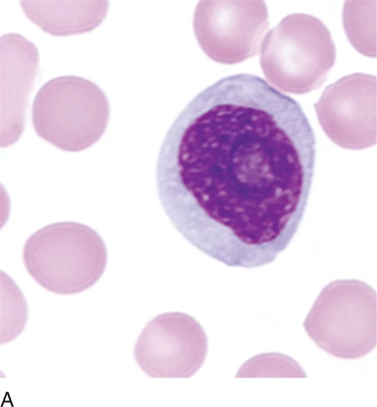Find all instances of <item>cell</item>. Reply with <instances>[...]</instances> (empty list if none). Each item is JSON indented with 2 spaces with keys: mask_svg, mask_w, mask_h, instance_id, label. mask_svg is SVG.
<instances>
[{
  "mask_svg": "<svg viewBox=\"0 0 377 407\" xmlns=\"http://www.w3.org/2000/svg\"><path fill=\"white\" fill-rule=\"evenodd\" d=\"M316 139L301 106L262 78H221L167 131L156 183L171 222L190 243L231 262L283 251L305 214Z\"/></svg>",
  "mask_w": 377,
  "mask_h": 407,
  "instance_id": "6da1fadb",
  "label": "cell"
},
{
  "mask_svg": "<svg viewBox=\"0 0 377 407\" xmlns=\"http://www.w3.org/2000/svg\"><path fill=\"white\" fill-rule=\"evenodd\" d=\"M24 266L42 287L72 295L93 286L104 273L106 245L91 227L75 221L47 225L31 235L23 251Z\"/></svg>",
  "mask_w": 377,
  "mask_h": 407,
  "instance_id": "7a4b0ae2",
  "label": "cell"
},
{
  "mask_svg": "<svg viewBox=\"0 0 377 407\" xmlns=\"http://www.w3.org/2000/svg\"><path fill=\"white\" fill-rule=\"evenodd\" d=\"M260 66L268 80L280 89L303 94L320 88L336 56L326 25L316 17L289 15L268 31L260 48Z\"/></svg>",
  "mask_w": 377,
  "mask_h": 407,
  "instance_id": "3957f363",
  "label": "cell"
},
{
  "mask_svg": "<svg viewBox=\"0 0 377 407\" xmlns=\"http://www.w3.org/2000/svg\"><path fill=\"white\" fill-rule=\"evenodd\" d=\"M33 128L38 136L68 152L85 150L96 143L109 124L110 105L96 84L76 76L46 82L32 105Z\"/></svg>",
  "mask_w": 377,
  "mask_h": 407,
  "instance_id": "277c9868",
  "label": "cell"
},
{
  "mask_svg": "<svg viewBox=\"0 0 377 407\" xmlns=\"http://www.w3.org/2000/svg\"><path fill=\"white\" fill-rule=\"evenodd\" d=\"M376 291L357 279L333 281L315 300L303 323L317 345L336 358L353 360L377 343Z\"/></svg>",
  "mask_w": 377,
  "mask_h": 407,
  "instance_id": "5b68a950",
  "label": "cell"
},
{
  "mask_svg": "<svg viewBox=\"0 0 377 407\" xmlns=\"http://www.w3.org/2000/svg\"><path fill=\"white\" fill-rule=\"evenodd\" d=\"M193 30L204 53L214 62L235 64L256 55L269 26L262 1H201Z\"/></svg>",
  "mask_w": 377,
  "mask_h": 407,
  "instance_id": "8992f818",
  "label": "cell"
},
{
  "mask_svg": "<svg viewBox=\"0 0 377 407\" xmlns=\"http://www.w3.org/2000/svg\"><path fill=\"white\" fill-rule=\"evenodd\" d=\"M207 350L206 334L195 319L181 312H168L147 323L134 356L150 377L189 378L202 366Z\"/></svg>",
  "mask_w": 377,
  "mask_h": 407,
  "instance_id": "52a82bcc",
  "label": "cell"
},
{
  "mask_svg": "<svg viewBox=\"0 0 377 407\" xmlns=\"http://www.w3.org/2000/svg\"><path fill=\"white\" fill-rule=\"evenodd\" d=\"M376 78L355 73L329 85L314 104L325 133L337 145L361 150L376 143Z\"/></svg>",
  "mask_w": 377,
  "mask_h": 407,
  "instance_id": "ba28073f",
  "label": "cell"
},
{
  "mask_svg": "<svg viewBox=\"0 0 377 407\" xmlns=\"http://www.w3.org/2000/svg\"><path fill=\"white\" fill-rule=\"evenodd\" d=\"M0 45L1 111L5 124L3 136L10 132L2 144L5 147L16 142L24 130L39 55L34 44L19 34L2 35Z\"/></svg>",
  "mask_w": 377,
  "mask_h": 407,
  "instance_id": "9c48e42d",
  "label": "cell"
},
{
  "mask_svg": "<svg viewBox=\"0 0 377 407\" xmlns=\"http://www.w3.org/2000/svg\"><path fill=\"white\" fill-rule=\"evenodd\" d=\"M20 5L32 23L57 36L94 30L105 19L109 8L106 1L24 0Z\"/></svg>",
  "mask_w": 377,
  "mask_h": 407,
  "instance_id": "30bf717a",
  "label": "cell"
},
{
  "mask_svg": "<svg viewBox=\"0 0 377 407\" xmlns=\"http://www.w3.org/2000/svg\"><path fill=\"white\" fill-rule=\"evenodd\" d=\"M376 2L348 1L344 3L343 27L352 45L365 56L376 55Z\"/></svg>",
  "mask_w": 377,
  "mask_h": 407,
  "instance_id": "8fae6325",
  "label": "cell"
},
{
  "mask_svg": "<svg viewBox=\"0 0 377 407\" xmlns=\"http://www.w3.org/2000/svg\"><path fill=\"white\" fill-rule=\"evenodd\" d=\"M237 378H307L301 366L293 358L277 353L257 355L239 369Z\"/></svg>",
  "mask_w": 377,
  "mask_h": 407,
  "instance_id": "7c38bea8",
  "label": "cell"
}]
</instances>
